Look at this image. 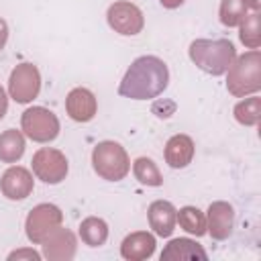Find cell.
<instances>
[{
	"label": "cell",
	"instance_id": "7402d4cb",
	"mask_svg": "<svg viewBox=\"0 0 261 261\" xmlns=\"http://www.w3.org/2000/svg\"><path fill=\"white\" fill-rule=\"evenodd\" d=\"M249 12V0H222L220 2V22L224 27H239Z\"/></svg>",
	"mask_w": 261,
	"mask_h": 261
},
{
	"label": "cell",
	"instance_id": "cb8c5ba5",
	"mask_svg": "<svg viewBox=\"0 0 261 261\" xmlns=\"http://www.w3.org/2000/svg\"><path fill=\"white\" fill-rule=\"evenodd\" d=\"M241 43L249 49H259L261 45V27H259V12H251L241 20Z\"/></svg>",
	"mask_w": 261,
	"mask_h": 261
},
{
	"label": "cell",
	"instance_id": "7c38bea8",
	"mask_svg": "<svg viewBox=\"0 0 261 261\" xmlns=\"http://www.w3.org/2000/svg\"><path fill=\"white\" fill-rule=\"evenodd\" d=\"M77 249L75 237L71 230L57 226L45 241H43V257L49 261H69L73 259Z\"/></svg>",
	"mask_w": 261,
	"mask_h": 261
},
{
	"label": "cell",
	"instance_id": "5b68a950",
	"mask_svg": "<svg viewBox=\"0 0 261 261\" xmlns=\"http://www.w3.org/2000/svg\"><path fill=\"white\" fill-rule=\"evenodd\" d=\"M20 128L31 141L49 143L59 135V120L51 110H47L43 106H33L22 112Z\"/></svg>",
	"mask_w": 261,
	"mask_h": 261
},
{
	"label": "cell",
	"instance_id": "7a4b0ae2",
	"mask_svg": "<svg viewBox=\"0 0 261 261\" xmlns=\"http://www.w3.org/2000/svg\"><path fill=\"white\" fill-rule=\"evenodd\" d=\"M190 59L210 75H222L237 57L228 39H196L190 45Z\"/></svg>",
	"mask_w": 261,
	"mask_h": 261
},
{
	"label": "cell",
	"instance_id": "484cf974",
	"mask_svg": "<svg viewBox=\"0 0 261 261\" xmlns=\"http://www.w3.org/2000/svg\"><path fill=\"white\" fill-rule=\"evenodd\" d=\"M6 41H8V24H6V20L0 16V51L4 49Z\"/></svg>",
	"mask_w": 261,
	"mask_h": 261
},
{
	"label": "cell",
	"instance_id": "ac0fdd59",
	"mask_svg": "<svg viewBox=\"0 0 261 261\" xmlns=\"http://www.w3.org/2000/svg\"><path fill=\"white\" fill-rule=\"evenodd\" d=\"M24 155V137L16 128H8L0 135V161L16 163Z\"/></svg>",
	"mask_w": 261,
	"mask_h": 261
},
{
	"label": "cell",
	"instance_id": "3957f363",
	"mask_svg": "<svg viewBox=\"0 0 261 261\" xmlns=\"http://www.w3.org/2000/svg\"><path fill=\"white\" fill-rule=\"evenodd\" d=\"M261 88V53L257 49H251L230 63L226 69V90L237 96H249L259 92Z\"/></svg>",
	"mask_w": 261,
	"mask_h": 261
},
{
	"label": "cell",
	"instance_id": "83f0119b",
	"mask_svg": "<svg viewBox=\"0 0 261 261\" xmlns=\"http://www.w3.org/2000/svg\"><path fill=\"white\" fill-rule=\"evenodd\" d=\"M159 2H161L163 8H179L186 0H159Z\"/></svg>",
	"mask_w": 261,
	"mask_h": 261
},
{
	"label": "cell",
	"instance_id": "9a60e30c",
	"mask_svg": "<svg viewBox=\"0 0 261 261\" xmlns=\"http://www.w3.org/2000/svg\"><path fill=\"white\" fill-rule=\"evenodd\" d=\"M155 253V237L147 230H137L124 237L120 245V255L128 261H143Z\"/></svg>",
	"mask_w": 261,
	"mask_h": 261
},
{
	"label": "cell",
	"instance_id": "8fae6325",
	"mask_svg": "<svg viewBox=\"0 0 261 261\" xmlns=\"http://www.w3.org/2000/svg\"><path fill=\"white\" fill-rule=\"evenodd\" d=\"M232 226H234V208L222 200L212 202L206 216V232L216 241H224L230 237Z\"/></svg>",
	"mask_w": 261,
	"mask_h": 261
},
{
	"label": "cell",
	"instance_id": "8992f818",
	"mask_svg": "<svg viewBox=\"0 0 261 261\" xmlns=\"http://www.w3.org/2000/svg\"><path fill=\"white\" fill-rule=\"evenodd\" d=\"M33 173L45 181V184H61L69 171V165H67V159L65 155L59 151V149H53V147H41L35 155H33Z\"/></svg>",
	"mask_w": 261,
	"mask_h": 261
},
{
	"label": "cell",
	"instance_id": "4316f807",
	"mask_svg": "<svg viewBox=\"0 0 261 261\" xmlns=\"http://www.w3.org/2000/svg\"><path fill=\"white\" fill-rule=\"evenodd\" d=\"M6 110H8V96H6V92H4V88L0 86V120L4 118V114H6Z\"/></svg>",
	"mask_w": 261,
	"mask_h": 261
},
{
	"label": "cell",
	"instance_id": "44dd1931",
	"mask_svg": "<svg viewBox=\"0 0 261 261\" xmlns=\"http://www.w3.org/2000/svg\"><path fill=\"white\" fill-rule=\"evenodd\" d=\"M133 173H135V177H137L143 186L159 188V186L163 184V175H161L159 167H157L155 161L149 159V157H139V159H135V163H133Z\"/></svg>",
	"mask_w": 261,
	"mask_h": 261
},
{
	"label": "cell",
	"instance_id": "52a82bcc",
	"mask_svg": "<svg viewBox=\"0 0 261 261\" xmlns=\"http://www.w3.org/2000/svg\"><path fill=\"white\" fill-rule=\"evenodd\" d=\"M61 222L63 212L55 204H37L24 220L27 237L31 243H43L57 226H61Z\"/></svg>",
	"mask_w": 261,
	"mask_h": 261
},
{
	"label": "cell",
	"instance_id": "2e32d148",
	"mask_svg": "<svg viewBox=\"0 0 261 261\" xmlns=\"http://www.w3.org/2000/svg\"><path fill=\"white\" fill-rule=\"evenodd\" d=\"M194 157V141L188 135H173L165 143V161L173 169L188 167Z\"/></svg>",
	"mask_w": 261,
	"mask_h": 261
},
{
	"label": "cell",
	"instance_id": "d6986e66",
	"mask_svg": "<svg viewBox=\"0 0 261 261\" xmlns=\"http://www.w3.org/2000/svg\"><path fill=\"white\" fill-rule=\"evenodd\" d=\"M80 239L88 247H100L108 239V224L98 216H88L80 224Z\"/></svg>",
	"mask_w": 261,
	"mask_h": 261
},
{
	"label": "cell",
	"instance_id": "d4e9b609",
	"mask_svg": "<svg viewBox=\"0 0 261 261\" xmlns=\"http://www.w3.org/2000/svg\"><path fill=\"white\" fill-rule=\"evenodd\" d=\"M20 261V259H31V261H39L41 259V255L37 253V251H33V249H18V251H12L10 255H8V261Z\"/></svg>",
	"mask_w": 261,
	"mask_h": 261
},
{
	"label": "cell",
	"instance_id": "ba28073f",
	"mask_svg": "<svg viewBox=\"0 0 261 261\" xmlns=\"http://www.w3.org/2000/svg\"><path fill=\"white\" fill-rule=\"evenodd\" d=\"M41 92V73L33 63H18L8 80V94L18 104L35 100Z\"/></svg>",
	"mask_w": 261,
	"mask_h": 261
},
{
	"label": "cell",
	"instance_id": "f1b7e54d",
	"mask_svg": "<svg viewBox=\"0 0 261 261\" xmlns=\"http://www.w3.org/2000/svg\"><path fill=\"white\" fill-rule=\"evenodd\" d=\"M259 6H261L259 0H249V8H253V12H259Z\"/></svg>",
	"mask_w": 261,
	"mask_h": 261
},
{
	"label": "cell",
	"instance_id": "5bb4252c",
	"mask_svg": "<svg viewBox=\"0 0 261 261\" xmlns=\"http://www.w3.org/2000/svg\"><path fill=\"white\" fill-rule=\"evenodd\" d=\"M147 218H149V226L153 228L155 234L169 237L177 222V210L167 200H155L147 210Z\"/></svg>",
	"mask_w": 261,
	"mask_h": 261
},
{
	"label": "cell",
	"instance_id": "4fadbf2b",
	"mask_svg": "<svg viewBox=\"0 0 261 261\" xmlns=\"http://www.w3.org/2000/svg\"><path fill=\"white\" fill-rule=\"evenodd\" d=\"M65 110L75 122H90L96 116V96L88 88H73L65 98Z\"/></svg>",
	"mask_w": 261,
	"mask_h": 261
},
{
	"label": "cell",
	"instance_id": "e0dca14e",
	"mask_svg": "<svg viewBox=\"0 0 261 261\" xmlns=\"http://www.w3.org/2000/svg\"><path fill=\"white\" fill-rule=\"evenodd\" d=\"M177 261V259H206V251L192 239H173L161 251V261Z\"/></svg>",
	"mask_w": 261,
	"mask_h": 261
},
{
	"label": "cell",
	"instance_id": "277c9868",
	"mask_svg": "<svg viewBox=\"0 0 261 261\" xmlns=\"http://www.w3.org/2000/svg\"><path fill=\"white\" fill-rule=\"evenodd\" d=\"M92 167L106 181H120L130 169L124 147L116 141H100L92 151Z\"/></svg>",
	"mask_w": 261,
	"mask_h": 261
},
{
	"label": "cell",
	"instance_id": "6da1fadb",
	"mask_svg": "<svg viewBox=\"0 0 261 261\" xmlns=\"http://www.w3.org/2000/svg\"><path fill=\"white\" fill-rule=\"evenodd\" d=\"M169 84V69L163 59L155 55L137 57L126 69L118 94L130 100H151L163 94Z\"/></svg>",
	"mask_w": 261,
	"mask_h": 261
},
{
	"label": "cell",
	"instance_id": "603a6c76",
	"mask_svg": "<svg viewBox=\"0 0 261 261\" xmlns=\"http://www.w3.org/2000/svg\"><path fill=\"white\" fill-rule=\"evenodd\" d=\"M234 118L237 122L245 124V126H253L261 120V98L259 96H251L241 100L234 106Z\"/></svg>",
	"mask_w": 261,
	"mask_h": 261
},
{
	"label": "cell",
	"instance_id": "30bf717a",
	"mask_svg": "<svg viewBox=\"0 0 261 261\" xmlns=\"http://www.w3.org/2000/svg\"><path fill=\"white\" fill-rule=\"evenodd\" d=\"M33 186H35V179H33L31 171L20 167V165L8 167L0 179V192L12 202L29 198L33 192Z\"/></svg>",
	"mask_w": 261,
	"mask_h": 261
},
{
	"label": "cell",
	"instance_id": "ffe728a7",
	"mask_svg": "<svg viewBox=\"0 0 261 261\" xmlns=\"http://www.w3.org/2000/svg\"><path fill=\"white\" fill-rule=\"evenodd\" d=\"M177 222H179V226H181L186 232H190V234H194V237L206 234V216H204V212H202L200 208H196V206H184V208H179V212H177Z\"/></svg>",
	"mask_w": 261,
	"mask_h": 261
},
{
	"label": "cell",
	"instance_id": "9c48e42d",
	"mask_svg": "<svg viewBox=\"0 0 261 261\" xmlns=\"http://www.w3.org/2000/svg\"><path fill=\"white\" fill-rule=\"evenodd\" d=\"M106 20L114 33L126 35V37L139 35L145 27V18H143L141 8L133 2H126V0H118V2L110 4L108 12H106Z\"/></svg>",
	"mask_w": 261,
	"mask_h": 261
}]
</instances>
